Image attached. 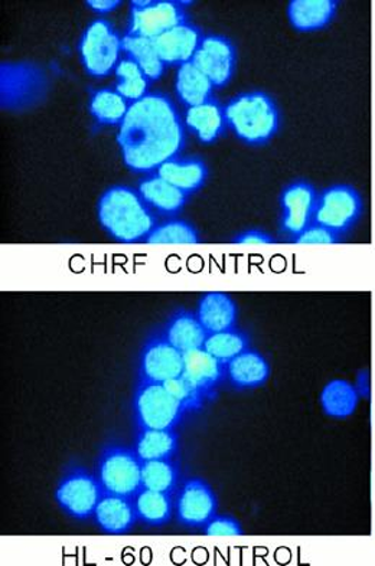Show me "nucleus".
I'll return each instance as SVG.
<instances>
[{
	"label": "nucleus",
	"mask_w": 375,
	"mask_h": 566,
	"mask_svg": "<svg viewBox=\"0 0 375 566\" xmlns=\"http://www.w3.org/2000/svg\"><path fill=\"white\" fill-rule=\"evenodd\" d=\"M129 107L127 99L111 88L94 92L90 102V112L102 125H122Z\"/></svg>",
	"instance_id": "nucleus-32"
},
{
	"label": "nucleus",
	"mask_w": 375,
	"mask_h": 566,
	"mask_svg": "<svg viewBox=\"0 0 375 566\" xmlns=\"http://www.w3.org/2000/svg\"><path fill=\"white\" fill-rule=\"evenodd\" d=\"M282 203V231L288 237L298 238L313 223L317 193L311 184L298 180L288 185L280 197Z\"/></svg>",
	"instance_id": "nucleus-14"
},
{
	"label": "nucleus",
	"mask_w": 375,
	"mask_h": 566,
	"mask_svg": "<svg viewBox=\"0 0 375 566\" xmlns=\"http://www.w3.org/2000/svg\"><path fill=\"white\" fill-rule=\"evenodd\" d=\"M232 242L243 245H264L274 244L277 241L273 240L272 235L265 234L263 231L250 230L237 235Z\"/></svg>",
	"instance_id": "nucleus-38"
},
{
	"label": "nucleus",
	"mask_w": 375,
	"mask_h": 566,
	"mask_svg": "<svg viewBox=\"0 0 375 566\" xmlns=\"http://www.w3.org/2000/svg\"><path fill=\"white\" fill-rule=\"evenodd\" d=\"M123 51L144 71L147 78L155 81L163 77L165 64L159 59L154 40L125 35L122 38Z\"/></svg>",
	"instance_id": "nucleus-29"
},
{
	"label": "nucleus",
	"mask_w": 375,
	"mask_h": 566,
	"mask_svg": "<svg viewBox=\"0 0 375 566\" xmlns=\"http://www.w3.org/2000/svg\"><path fill=\"white\" fill-rule=\"evenodd\" d=\"M184 374V354L175 349L163 333L155 332L147 337L139 355L137 382L164 384Z\"/></svg>",
	"instance_id": "nucleus-10"
},
{
	"label": "nucleus",
	"mask_w": 375,
	"mask_h": 566,
	"mask_svg": "<svg viewBox=\"0 0 375 566\" xmlns=\"http://www.w3.org/2000/svg\"><path fill=\"white\" fill-rule=\"evenodd\" d=\"M185 123L196 133L199 142L210 145L226 130V108L216 98H211L201 106L189 107L185 114Z\"/></svg>",
	"instance_id": "nucleus-23"
},
{
	"label": "nucleus",
	"mask_w": 375,
	"mask_h": 566,
	"mask_svg": "<svg viewBox=\"0 0 375 566\" xmlns=\"http://www.w3.org/2000/svg\"><path fill=\"white\" fill-rule=\"evenodd\" d=\"M123 160L132 172L154 174L183 150V120L168 95L147 94L132 103L118 130Z\"/></svg>",
	"instance_id": "nucleus-1"
},
{
	"label": "nucleus",
	"mask_w": 375,
	"mask_h": 566,
	"mask_svg": "<svg viewBox=\"0 0 375 566\" xmlns=\"http://www.w3.org/2000/svg\"><path fill=\"white\" fill-rule=\"evenodd\" d=\"M165 388L168 389L175 398L178 399L185 409V412L198 411L204 407V402L208 399L207 395L196 385L180 375L179 378L166 380Z\"/></svg>",
	"instance_id": "nucleus-35"
},
{
	"label": "nucleus",
	"mask_w": 375,
	"mask_h": 566,
	"mask_svg": "<svg viewBox=\"0 0 375 566\" xmlns=\"http://www.w3.org/2000/svg\"><path fill=\"white\" fill-rule=\"evenodd\" d=\"M338 11L335 0H292L288 18L299 32H316L330 25Z\"/></svg>",
	"instance_id": "nucleus-21"
},
{
	"label": "nucleus",
	"mask_w": 375,
	"mask_h": 566,
	"mask_svg": "<svg viewBox=\"0 0 375 566\" xmlns=\"http://www.w3.org/2000/svg\"><path fill=\"white\" fill-rule=\"evenodd\" d=\"M183 377L191 380L211 399L216 397V389L227 379L226 365L204 350V347L185 352Z\"/></svg>",
	"instance_id": "nucleus-16"
},
{
	"label": "nucleus",
	"mask_w": 375,
	"mask_h": 566,
	"mask_svg": "<svg viewBox=\"0 0 375 566\" xmlns=\"http://www.w3.org/2000/svg\"><path fill=\"white\" fill-rule=\"evenodd\" d=\"M121 0H88L87 4L94 12L108 13L121 7Z\"/></svg>",
	"instance_id": "nucleus-39"
},
{
	"label": "nucleus",
	"mask_w": 375,
	"mask_h": 566,
	"mask_svg": "<svg viewBox=\"0 0 375 566\" xmlns=\"http://www.w3.org/2000/svg\"><path fill=\"white\" fill-rule=\"evenodd\" d=\"M180 479L179 465L174 459L152 460L142 463V488L174 494Z\"/></svg>",
	"instance_id": "nucleus-30"
},
{
	"label": "nucleus",
	"mask_w": 375,
	"mask_h": 566,
	"mask_svg": "<svg viewBox=\"0 0 375 566\" xmlns=\"http://www.w3.org/2000/svg\"><path fill=\"white\" fill-rule=\"evenodd\" d=\"M225 108L227 126L246 145H265L279 130V108L269 94L243 93L232 98Z\"/></svg>",
	"instance_id": "nucleus-3"
},
{
	"label": "nucleus",
	"mask_w": 375,
	"mask_h": 566,
	"mask_svg": "<svg viewBox=\"0 0 375 566\" xmlns=\"http://www.w3.org/2000/svg\"><path fill=\"white\" fill-rule=\"evenodd\" d=\"M178 447L179 437L175 430H137L135 451L142 463L174 459Z\"/></svg>",
	"instance_id": "nucleus-27"
},
{
	"label": "nucleus",
	"mask_w": 375,
	"mask_h": 566,
	"mask_svg": "<svg viewBox=\"0 0 375 566\" xmlns=\"http://www.w3.org/2000/svg\"><path fill=\"white\" fill-rule=\"evenodd\" d=\"M201 40V31L187 22L155 38L154 44L165 65L180 66L191 63Z\"/></svg>",
	"instance_id": "nucleus-15"
},
{
	"label": "nucleus",
	"mask_w": 375,
	"mask_h": 566,
	"mask_svg": "<svg viewBox=\"0 0 375 566\" xmlns=\"http://www.w3.org/2000/svg\"><path fill=\"white\" fill-rule=\"evenodd\" d=\"M98 220L104 230L123 244L146 240L158 227L154 209L137 190L127 187H113L103 193L98 202Z\"/></svg>",
	"instance_id": "nucleus-2"
},
{
	"label": "nucleus",
	"mask_w": 375,
	"mask_h": 566,
	"mask_svg": "<svg viewBox=\"0 0 375 566\" xmlns=\"http://www.w3.org/2000/svg\"><path fill=\"white\" fill-rule=\"evenodd\" d=\"M188 22L184 3L173 0H156L149 7H132L129 28L126 35L155 40L175 27Z\"/></svg>",
	"instance_id": "nucleus-11"
},
{
	"label": "nucleus",
	"mask_w": 375,
	"mask_h": 566,
	"mask_svg": "<svg viewBox=\"0 0 375 566\" xmlns=\"http://www.w3.org/2000/svg\"><path fill=\"white\" fill-rule=\"evenodd\" d=\"M270 373L272 369L269 360L254 349H247L226 365L227 382L239 391L263 387L270 378Z\"/></svg>",
	"instance_id": "nucleus-18"
},
{
	"label": "nucleus",
	"mask_w": 375,
	"mask_h": 566,
	"mask_svg": "<svg viewBox=\"0 0 375 566\" xmlns=\"http://www.w3.org/2000/svg\"><path fill=\"white\" fill-rule=\"evenodd\" d=\"M163 336L170 345L179 352H189L201 349L206 344L208 332L204 329L201 322L198 321L197 313L179 311L173 313L163 327Z\"/></svg>",
	"instance_id": "nucleus-19"
},
{
	"label": "nucleus",
	"mask_w": 375,
	"mask_h": 566,
	"mask_svg": "<svg viewBox=\"0 0 375 566\" xmlns=\"http://www.w3.org/2000/svg\"><path fill=\"white\" fill-rule=\"evenodd\" d=\"M177 521L187 527H204L217 516L218 499L202 479H187L177 497Z\"/></svg>",
	"instance_id": "nucleus-13"
},
{
	"label": "nucleus",
	"mask_w": 375,
	"mask_h": 566,
	"mask_svg": "<svg viewBox=\"0 0 375 566\" xmlns=\"http://www.w3.org/2000/svg\"><path fill=\"white\" fill-rule=\"evenodd\" d=\"M340 240L341 237L336 235L335 232L317 226V223H312L301 235L294 238L293 242H296V244H336Z\"/></svg>",
	"instance_id": "nucleus-37"
},
{
	"label": "nucleus",
	"mask_w": 375,
	"mask_h": 566,
	"mask_svg": "<svg viewBox=\"0 0 375 566\" xmlns=\"http://www.w3.org/2000/svg\"><path fill=\"white\" fill-rule=\"evenodd\" d=\"M197 317L210 335V333L236 329L239 308L230 294L207 293L199 300Z\"/></svg>",
	"instance_id": "nucleus-20"
},
{
	"label": "nucleus",
	"mask_w": 375,
	"mask_h": 566,
	"mask_svg": "<svg viewBox=\"0 0 375 566\" xmlns=\"http://www.w3.org/2000/svg\"><path fill=\"white\" fill-rule=\"evenodd\" d=\"M137 517L149 526H164L173 520V494L142 489L135 497Z\"/></svg>",
	"instance_id": "nucleus-28"
},
{
	"label": "nucleus",
	"mask_w": 375,
	"mask_h": 566,
	"mask_svg": "<svg viewBox=\"0 0 375 566\" xmlns=\"http://www.w3.org/2000/svg\"><path fill=\"white\" fill-rule=\"evenodd\" d=\"M145 241L147 244H198L201 240L191 223L170 220L156 227Z\"/></svg>",
	"instance_id": "nucleus-34"
},
{
	"label": "nucleus",
	"mask_w": 375,
	"mask_h": 566,
	"mask_svg": "<svg viewBox=\"0 0 375 566\" xmlns=\"http://www.w3.org/2000/svg\"><path fill=\"white\" fill-rule=\"evenodd\" d=\"M104 490L98 478L82 465L69 464L55 489V501L66 515L77 521H87L94 516Z\"/></svg>",
	"instance_id": "nucleus-6"
},
{
	"label": "nucleus",
	"mask_w": 375,
	"mask_h": 566,
	"mask_svg": "<svg viewBox=\"0 0 375 566\" xmlns=\"http://www.w3.org/2000/svg\"><path fill=\"white\" fill-rule=\"evenodd\" d=\"M137 192L140 193V197L144 198V201L149 205L154 211L168 217H174L175 213L183 211L189 197V195L175 188L174 185L166 182L165 179L156 174L142 180Z\"/></svg>",
	"instance_id": "nucleus-22"
},
{
	"label": "nucleus",
	"mask_w": 375,
	"mask_h": 566,
	"mask_svg": "<svg viewBox=\"0 0 375 566\" xmlns=\"http://www.w3.org/2000/svg\"><path fill=\"white\" fill-rule=\"evenodd\" d=\"M204 535L211 537H236L243 536L244 531L243 526H241V523L237 521L236 517L217 515L204 526Z\"/></svg>",
	"instance_id": "nucleus-36"
},
{
	"label": "nucleus",
	"mask_w": 375,
	"mask_h": 566,
	"mask_svg": "<svg viewBox=\"0 0 375 566\" xmlns=\"http://www.w3.org/2000/svg\"><path fill=\"white\" fill-rule=\"evenodd\" d=\"M191 63L210 78L213 88L225 87V85L230 83L232 75H235L237 64L236 46L226 36H202Z\"/></svg>",
	"instance_id": "nucleus-12"
},
{
	"label": "nucleus",
	"mask_w": 375,
	"mask_h": 566,
	"mask_svg": "<svg viewBox=\"0 0 375 566\" xmlns=\"http://www.w3.org/2000/svg\"><path fill=\"white\" fill-rule=\"evenodd\" d=\"M364 202L357 189L350 185H334L317 197L313 223L344 235L363 216Z\"/></svg>",
	"instance_id": "nucleus-7"
},
{
	"label": "nucleus",
	"mask_w": 375,
	"mask_h": 566,
	"mask_svg": "<svg viewBox=\"0 0 375 566\" xmlns=\"http://www.w3.org/2000/svg\"><path fill=\"white\" fill-rule=\"evenodd\" d=\"M116 92L127 102L136 103L146 97L149 90V78L146 77L140 66L131 60L123 59L116 66Z\"/></svg>",
	"instance_id": "nucleus-33"
},
{
	"label": "nucleus",
	"mask_w": 375,
	"mask_h": 566,
	"mask_svg": "<svg viewBox=\"0 0 375 566\" xmlns=\"http://www.w3.org/2000/svg\"><path fill=\"white\" fill-rule=\"evenodd\" d=\"M122 38L103 19H97L83 33L80 42V55L84 69L96 78L107 77L121 61Z\"/></svg>",
	"instance_id": "nucleus-8"
},
{
	"label": "nucleus",
	"mask_w": 375,
	"mask_h": 566,
	"mask_svg": "<svg viewBox=\"0 0 375 566\" xmlns=\"http://www.w3.org/2000/svg\"><path fill=\"white\" fill-rule=\"evenodd\" d=\"M100 530L107 535H125L133 530L137 517L135 499L104 494L94 512Z\"/></svg>",
	"instance_id": "nucleus-17"
},
{
	"label": "nucleus",
	"mask_w": 375,
	"mask_h": 566,
	"mask_svg": "<svg viewBox=\"0 0 375 566\" xmlns=\"http://www.w3.org/2000/svg\"><path fill=\"white\" fill-rule=\"evenodd\" d=\"M247 349H250V336L237 327L231 331L210 333L204 344V350L225 365Z\"/></svg>",
	"instance_id": "nucleus-31"
},
{
	"label": "nucleus",
	"mask_w": 375,
	"mask_h": 566,
	"mask_svg": "<svg viewBox=\"0 0 375 566\" xmlns=\"http://www.w3.org/2000/svg\"><path fill=\"white\" fill-rule=\"evenodd\" d=\"M156 175L187 195L197 192L206 184L208 169L199 159L174 158L160 165Z\"/></svg>",
	"instance_id": "nucleus-24"
},
{
	"label": "nucleus",
	"mask_w": 375,
	"mask_h": 566,
	"mask_svg": "<svg viewBox=\"0 0 375 566\" xmlns=\"http://www.w3.org/2000/svg\"><path fill=\"white\" fill-rule=\"evenodd\" d=\"M132 409L136 430H175L187 413L164 384L137 382Z\"/></svg>",
	"instance_id": "nucleus-5"
},
{
	"label": "nucleus",
	"mask_w": 375,
	"mask_h": 566,
	"mask_svg": "<svg viewBox=\"0 0 375 566\" xmlns=\"http://www.w3.org/2000/svg\"><path fill=\"white\" fill-rule=\"evenodd\" d=\"M320 401L325 416L345 420L357 409L360 395L357 388L348 380L334 379L322 389Z\"/></svg>",
	"instance_id": "nucleus-25"
},
{
	"label": "nucleus",
	"mask_w": 375,
	"mask_h": 566,
	"mask_svg": "<svg viewBox=\"0 0 375 566\" xmlns=\"http://www.w3.org/2000/svg\"><path fill=\"white\" fill-rule=\"evenodd\" d=\"M98 482L104 494L135 499L142 489V461L135 449L108 442L100 450Z\"/></svg>",
	"instance_id": "nucleus-4"
},
{
	"label": "nucleus",
	"mask_w": 375,
	"mask_h": 566,
	"mask_svg": "<svg viewBox=\"0 0 375 566\" xmlns=\"http://www.w3.org/2000/svg\"><path fill=\"white\" fill-rule=\"evenodd\" d=\"M46 90L41 69L32 64H3L0 69L2 107L19 111L40 102Z\"/></svg>",
	"instance_id": "nucleus-9"
},
{
	"label": "nucleus",
	"mask_w": 375,
	"mask_h": 566,
	"mask_svg": "<svg viewBox=\"0 0 375 566\" xmlns=\"http://www.w3.org/2000/svg\"><path fill=\"white\" fill-rule=\"evenodd\" d=\"M175 88H177L180 102L188 108L201 106L213 98V85L210 78L192 63L179 66Z\"/></svg>",
	"instance_id": "nucleus-26"
}]
</instances>
